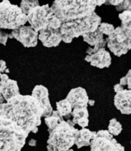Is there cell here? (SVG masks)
<instances>
[{"label": "cell", "mask_w": 131, "mask_h": 151, "mask_svg": "<svg viewBox=\"0 0 131 151\" xmlns=\"http://www.w3.org/2000/svg\"><path fill=\"white\" fill-rule=\"evenodd\" d=\"M42 116L43 109L31 95L18 94L0 107V116L12 121L27 134L38 132Z\"/></svg>", "instance_id": "6da1fadb"}, {"label": "cell", "mask_w": 131, "mask_h": 151, "mask_svg": "<svg viewBox=\"0 0 131 151\" xmlns=\"http://www.w3.org/2000/svg\"><path fill=\"white\" fill-rule=\"evenodd\" d=\"M105 3L106 0H55L50 8L55 17L64 22L88 16Z\"/></svg>", "instance_id": "7a4b0ae2"}, {"label": "cell", "mask_w": 131, "mask_h": 151, "mask_svg": "<svg viewBox=\"0 0 131 151\" xmlns=\"http://www.w3.org/2000/svg\"><path fill=\"white\" fill-rule=\"evenodd\" d=\"M101 23V17L95 12L78 19L64 22L59 27L62 41L65 43H71L74 38L96 31Z\"/></svg>", "instance_id": "3957f363"}, {"label": "cell", "mask_w": 131, "mask_h": 151, "mask_svg": "<svg viewBox=\"0 0 131 151\" xmlns=\"http://www.w3.org/2000/svg\"><path fill=\"white\" fill-rule=\"evenodd\" d=\"M71 120L62 121L52 131H49L47 151H67L74 145L78 129Z\"/></svg>", "instance_id": "277c9868"}, {"label": "cell", "mask_w": 131, "mask_h": 151, "mask_svg": "<svg viewBox=\"0 0 131 151\" xmlns=\"http://www.w3.org/2000/svg\"><path fill=\"white\" fill-rule=\"evenodd\" d=\"M28 135L12 121L0 116V151H21Z\"/></svg>", "instance_id": "5b68a950"}, {"label": "cell", "mask_w": 131, "mask_h": 151, "mask_svg": "<svg viewBox=\"0 0 131 151\" xmlns=\"http://www.w3.org/2000/svg\"><path fill=\"white\" fill-rule=\"evenodd\" d=\"M26 18L31 27L37 32L46 28L59 29L62 24L48 4L32 8L26 15Z\"/></svg>", "instance_id": "8992f818"}, {"label": "cell", "mask_w": 131, "mask_h": 151, "mask_svg": "<svg viewBox=\"0 0 131 151\" xmlns=\"http://www.w3.org/2000/svg\"><path fill=\"white\" fill-rule=\"evenodd\" d=\"M105 40L107 47L115 55H125L131 48V24H121Z\"/></svg>", "instance_id": "52a82bcc"}, {"label": "cell", "mask_w": 131, "mask_h": 151, "mask_svg": "<svg viewBox=\"0 0 131 151\" xmlns=\"http://www.w3.org/2000/svg\"><path fill=\"white\" fill-rule=\"evenodd\" d=\"M27 22L26 16L17 5L8 0L0 3V28L14 30Z\"/></svg>", "instance_id": "ba28073f"}, {"label": "cell", "mask_w": 131, "mask_h": 151, "mask_svg": "<svg viewBox=\"0 0 131 151\" xmlns=\"http://www.w3.org/2000/svg\"><path fill=\"white\" fill-rule=\"evenodd\" d=\"M117 143L107 130L95 131L90 141L91 151H114Z\"/></svg>", "instance_id": "9c48e42d"}, {"label": "cell", "mask_w": 131, "mask_h": 151, "mask_svg": "<svg viewBox=\"0 0 131 151\" xmlns=\"http://www.w3.org/2000/svg\"><path fill=\"white\" fill-rule=\"evenodd\" d=\"M9 38H15L25 47H35L38 42V32L31 26H21L12 30Z\"/></svg>", "instance_id": "30bf717a"}, {"label": "cell", "mask_w": 131, "mask_h": 151, "mask_svg": "<svg viewBox=\"0 0 131 151\" xmlns=\"http://www.w3.org/2000/svg\"><path fill=\"white\" fill-rule=\"evenodd\" d=\"M33 98L39 102L41 108L43 109V116L42 117H47L51 115L53 111V108L51 106L49 98V92L47 88L43 85H37L32 91Z\"/></svg>", "instance_id": "8fae6325"}, {"label": "cell", "mask_w": 131, "mask_h": 151, "mask_svg": "<svg viewBox=\"0 0 131 151\" xmlns=\"http://www.w3.org/2000/svg\"><path fill=\"white\" fill-rule=\"evenodd\" d=\"M20 94L17 83L10 79L8 74H2L0 76V95L3 96L5 101Z\"/></svg>", "instance_id": "7c38bea8"}, {"label": "cell", "mask_w": 131, "mask_h": 151, "mask_svg": "<svg viewBox=\"0 0 131 151\" xmlns=\"http://www.w3.org/2000/svg\"><path fill=\"white\" fill-rule=\"evenodd\" d=\"M38 39L45 47H56L62 41L59 29L46 28L38 32Z\"/></svg>", "instance_id": "4fadbf2b"}, {"label": "cell", "mask_w": 131, "mask_h": 151, "mask_svg": "<svg viewBox=\"0 0 131 151\" xmlns=\"http://www.w3.org/2000/svg\"><path fill=\"white\" fill-rule=\"evenodd\" d=\"M71 104L73 108L76 107H87L89 98L87 93V91L83 88L78 87L70 91L65 98Z\"/></svg>", "instance_id": "5bb4252c"}, {"label": "cell", "mask_w": 131, "mask_h": 151, "mask_svg": "<svg viewBox=\"0 0 131 151\" xmlns=\"http://www.w3.org/2000/svg\"><path fill=\"white\" fill-rule=\"evenodd\" d=\"M85 60L89 62L92 66L99 69L108 68L111 64V57L110 53L105 48L99 50L96 53L87 55Z\"/></svg>", "instance_id": "9a60e30c"}, {"label": "cell", "mask_w": 131, "mask_h": 151, "mask_svg": "<svg viewBox=\"0 0 131 151\" xmlns=\"http://www.w3.org/2000/svg\"><path fill=\"white\" fill-rule=\"evenodd\" d=\"M114 104L118 110L125 115H130L131 112V91L125 88L115 94Z\"/></svg>", "instance_id": "2e32d148"}, {"label": "cell", "mask_w": 131, "mask_h": 151, "mask_svg": "<svg viewBox=\"0 0 131 151\" xmlns=\"http://www.w3.org/2000/svg\"><path fill=\"white\" fill-rule=\"evenodd\" d=\"M73 116V122L77 124L82 128H86L88 126V111L87 107H76L73 108V111L71 112Z\"/></svg>", "instance_id": "e0dca14e"}, {"label": "cell", "mask_w": 131, "mask_h": 151, "mask_svg": "<svg viewBox=\"0 0 131 151\" xmlns=\"http://www.w3.org/2000/svg\"><path fill=\"white\" fill-rule=\"evenodd\" d=\"M95 131H91L87 128H82L81 130H78L74 140V145L78 149L84 147V146H89L90 141Z\"/></svg>", "instance_id": "ac0fdd59"}, {"label": "cell", "mask_w": 131, "mask_h": 151, "mask_svg": "<svg viewBox=\"0 0 131 151\" xmlns=\"http://www.w3.org/2000/svg\"><path fill=\"white\" fill-rule=\"evenodd\" d=\"M82 38H83V41L87 42L88 45H90L92 47L97 45L104 40L103 35L99 32L97 29L94 32H88L84 34L82 36Z\"/></svg>", "instance_id": "d6986e66"}, {"label": "cell", "mask_w": 131, "mask_h": 151, "mask_svg": "<svg viewBox=\"0 0 131 151\" xmlns=\"http://www.w3.org/2000/svg\"><path fill=\"white\" fill-rule=\"evenodd\" d=\"M62 121H64V119L59 114L57 111H53L50 116L45 118V123L48 127V131H52L59 123L61 122Z\"/></svg>", "instance_id": "ffe728a7"}, {"label": "cell", "mask_w": 131, "mask_h": 151, "mask_svg": "<svg viewBox=\"0 0 131 151\" xmlns=\"http://www.w3.org/2000/svg\"><path fill=\"white\" fill-rule=\"evenodd\" d=\"M56 107H57V111L59 112V114L62 117L69 116L73 111V107L71 106V104L66 99L56 102Z\"/></svg>", "instance_id": "44dd1931"}, {"label": "cell", "mask_w": 131, "mask_h": 151, "mask_svg": "<svg viewBox=\"0 0 131 151\" xmlns=\"http://www.w3.org/2000/svg\"><path fill=\"white\" fill-rule=\"evenodd\" d=\"M39 1L37 0H22L21 2V5L19 8L25 15L26 16L30 12V10H31L32 8H36L37 6H39Z\"/></svg>", "instance_id": "7402d4cb"}, {"label": "cell", "mask_w": 131, "mask_h": 151, "mask_svg": "<svg viewBox=\"0 0 131 151\" xmlns=\"http://www.w3.org/2000/svg\"><path fill=\"white\" fill-rule=\"evenodd\" d=\"M109 133L112 135H119L120 132L122 131V125L116 120L115 118L111 119L108 126Z\"/></svg>", "instance_id": "603a6c76"}, {"label": "cell", "mask_w": 131, "mask_h": 151, "mask_svg": "<svg viewBox=\"0 0 131 151\" xmlns=\"http://www.w3.org/2000/svg\"><path fill=\"white\" fill-rule=\"evenodd\" d=\"M97 30L102 35H107V37H108V36H110L111 33L114 32L115 27H114V26L112 24L107 23V22H102L101 24L99 25Z\"/></svg>", "instance_id": "cb8c5ba5"}, {"label": "cell", "mask_w": 131, "mask_h": 151, "mask_svg": "<svg viewBox=\"0 0 131 151\" xmlns=\"http://www.w3.org/2000/svg\"><path fill=\"white\" fill-rule=\"evenodd\" d=\"M119 18L121 21V24H131V10L120 12Z\"/></svg>", "instance_id": "d4e9b609"}, {"label": "cell", "mask_w": 131, "mask_h": 151, "mask_svg": "<svg viewBox=\"0 0 131 151\" xmlns=\"http://www.w3.org/2000/svg\"><path fill=\"white\" fill-rule=\"evenodd\" d=\"M107 45V42H106V40L104 39L102 42H100L99 44H97V45H95L93 47H88L87 50V55H92V54L96 53L97 51H98L99 50L102 49V48H105V46Z\"/></svg>", "instance_id": "484cf974"}, {"label": "cell", "mask_w": 131, "mask_h": 151, "mask_svg": "<svg viewBox=\"0 0 131 151\" xmlns=\"http://www.w3.org/2000/svg\"><path fill=\"white\" fill-rule=\"evenodd\" d=\"M115 9L118 12H124V11H129L131 10V1H122L121 4L115 7Z\"/></svg>", "instance_id": "4316f807"}, {"label": "cell", "mask_w": 131, "mask_h": 151, "mask_svg": "<svg viewBox=\"0 0 131 151\" xmlns=\"http://www.w3.org/2000/svg\"><path fill=\"white\" fill-rule=\"evenodd\" d=\"M131 70H130L128 71V74L125 75V76H124L123 78H120V84L121 86H127L128 88L129 89H130L131 88V85H130V83H131Z\"/></svg>", "instance_id": "83f0119b"}, {"label": "cell", "mask_w": 131, "mask_h": 151, "mask_svg": "<svg viewBox=\"0 0 131 151\" xmlns=\"http://www.w3.org/2000/svg\"><path fill=\"white\" fill-rule=\"evenodd\" d=\"M8 38H9V34L0 31V44L4 45H7Z\"/></svg>", "instance_id": "f1b7e54d"}, {"label": "cell", "mask_w": 131, "mask_h": 151, "mask_svg": "<svg viewBox=\"0 0 131 151\" xmlns=\"http://www.w3.org/2000/svg\"><path fill=\"white\" fill-rule=\"evenodd\" d=\"M6 70H7L6 62L3 60H0V74H4Z\"/></svg>", "instance_id": "f546056e"}, {"label": "cell", "mask_w": 131, "mask_h": 151, "mask_svg": "<svg viewBox=\"0 0 131 151\" xmlns=\"http://www.w3.org/2000/svg\"><path fill=\"white\" fill-rule=\"evenodd\" d=\"M123 0H110V1H106V4H109V5H114V6H118L119 4H121Z\"/></svg>", "instance_id": "4dcf8cb0"}, {"label": "cell", "mask_w": 131, "mask_h": 151, "mask_svg": "<svg viewBox=\"0 0 131 151\" xmlns=\"http://www.w3.org/2000/svg\"><path fill=\"white\" fill-rule=\"evenodd\" d=\"M125 89V88H124L123 86H121L120 83H117V84H115L114 86V90H115V92L117 93H119V92H121L122 90Z\"/></svg>", "instance_id": "1f68e13d"}, {"label": "cell", "mask_w": 131, "mask_h": 151, "mask_svg": "<svg viewBox=\"0 0 131 151\" xmlns=\"http://www.w3.org/2000/svg\"><path fill=\"white\" fill-rule=\"evenodd\" d=\"M114 151H125V147L122 145H120V143H117Z\"/></svg>", "instance_id": "d6a6232c"}, {"label": "cell", "mask_w": 131, "mask_h": 151, "mask_svg": "<svg viewBox=\"0 0 131 151\" xmlns=\"http://www.w3.org/2000/svg\"><path fill=\"white\" fill-rule=\"evenodd\" d=\"M37 140L35 139H31L29 140L28 145L30 146H32V147H35V146H37Z\"/></svg>", "instance_id": "836d02e7"}, {"label": "cell", "mask_w": 131, "mask_h": 151, "mask_svg": "<svg viewBox=\"0 0 131 151\" xmlns=\"http://www.w3.org/2000/svg\"><path fill=\"white\" fill-rule=\"evenodd\" d=\"M4 102H5V99L3 98V96H2V95H0V107H1V106L4 104Z\"/></svg>", "instance_id": "e575fe53"}, {"label": "cell", "mask_w": 131, "mask_h": 151, "mask_svg": "<svg viewBox=\"0 0 131 151\" xmlns=\"http://www.w3.org/2000/svg\"><path fill=\"white\" fill-rule=\"evenodd\" d=\"M94 104H95L94 100H89V101H88V105H89V106H93Z\"/></svg>", "instance_id": "d590c367"}, {"label": "cell", "mask_w": 131, "mask_h": 151, "mask_svg": "<svg viewBox=\"0 0 131 151\" xmlns=\"http://www.w3.org/2000/svg\"><path fill=\"white\" fill-rule=\"evenodd\" d=\"M67 151H74V150H72V149H69V150H68Z\"/></svg>", "instance_id": "8d00e7d4"}, {"label": "cell", "mask_w": 131, "mask_h": 151, "mask_svg": "<svg viewBox=\"0 0 131 151\" xmlns=\"http://www.w3.org/2000/svg\"><path fill=\"white\" fill-rule=\"evenodd\" d=\"M1 74H0V76H1Z\"/></svg>", "instance_id": "74e56055"}]
</instances>
